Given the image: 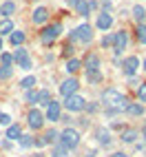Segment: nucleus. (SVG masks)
Instances as JSON below:
<instances>
[{
    "label": "nucleus",
    "mask_w": 146,
    "mask_h": 157,
    "mask_svg": "<svg viewBox=\"0 0 146 157\" xmlns=\"http://www.w3.org/2000/svg\"><path fill=\"white\" fill-rule=\"evenodd\" d=\"M102 104H104V109H111V111H117V113H122V111H126V106H129V98L124 95L122 91H117V89H106L102 93Z\"/></svg>",
    "instance_id": "nucleus-1"
},
{
    "label": "nucleus",
    "mask_w": 146,
    "mask_h": 157,
    "mask_svg": "<svg viewBox=\"0 0 146 157\" xmlns=\"http://www.w3.org/2000/svg\"><path fill=\"white\" fill-rule=\"evenodd\" d=\"M58 142L64 146V148H69V151H75L78 146H80V142H82V135H80V131H75V128H71V126H67L64 131H60V137H58Z\"/></svg>",
    "instance_id": "nucleus-2"
},
{
    "label": "nucleus",
    "mask_w": 146,
    "mask_h": 157,
    "mask_svg": "<svg viewBox=\"0 0 146 157\" xmlns=\"http://www.w3.org/2000/svg\"><path fill=\"white\" fill-rule=\"evenodd\" d=\"M69 40H75V42H84V44H89L91 40H93V27H91L89 22H82L78 29L69 31Z\"/></svg>",
    "instance_id": "nucleus-3"
},
{
    "label": "nucleus",
    "mask_w": 146,
    "mask_h": 157,
    "mask_svg": "<svg viewBox=\"0 0 146 157\" xmlns=\"http://www.w3.org/2000/svg\"><path fill=\"white\" fill-rule=\"evenodd\" d=\"M64 109L69 111V113H80V111H84V106H86V100L82 98V95H69V98H64Z\"/></svg>",
    "instance_id": "nucleus-4"
},
{
    "label": "nucleus",
    "mask_w": 146,
    "mask_h": 157,
    "mask_svg": "<svg viewBox=\"0 0 146 157\" xmlns=\"http://www.w3.org/2000/svg\"><path fill=\"white\" fill-rule=\"evenodd\" d=\"M44 120L47 117H44V113L40 111V109H31L29 115H27V124H29L31 131H40V128L44 126Z\"/></svg>",
    "instance_id": "nucleus-5"
},
{
    "label": "nucleus",
    "mask_w": 146,
    "mask_h": 157,
    "mask_svg": "<svg viewBox=\"0 0 146 157\" xmlns=\"http://www.w3.org/2000/svg\"><path fill=\"white\" fill-rule=\"evenodd\" d=\"M60 33H62V25H60V22H53L51 27H47V29L42 31V36H40V42H42V44H51L53 40L60 38Z\"/></svg>",
    "instance_id": "nucleus-6"
},
{
    "label": "nucleus",
    "mask_w": 146,
    "mask_h": 157,
    "mask_svg": "<svg viewBox=\"0 0 146 157\" xmlns=\"http://www.w3.org/2000/svg\"><path fill=\"white\" fill-rule=\"evenodd\" d=\"M78 89H80V82H78V78H73V75L60 82V95H62V98L75 95V93H78Z\"/></svg>",
    "instance_id": "nucleus-7"
},
{
    "label": "nucleus",
    "mask_w": 146,
    "mask_h": 157,
    "mask_svg": "<svg viewBox=\"0 0 146 157\" xmlns=\"http://www.w3.org/2000/svg\"><path fill=\"white\" fill-rule=\"evenodd\" d=\"M137 71H140V58L137 56H129V58L122 60V73L126 78H133Z\"/></svg>",
    "instance_id": "nucleus-8"
},
{
    "label": "nucleus",
    "mask_w": 146,
    "mask_h": 157,
    "mask_svg": "<svg viewBox=\"0 0 146 157\" xmlns=\"http://www.w3.org/2000/svg\"><path fill=\"white\" fill-rule=\"evenodd\" d=\"M93 135H95V142L102 146V148H109V146L113 144V135L109 128H104V126H98L95 131H93Z\"/></svg>",
    "instance_id": "nucleus-9"
},
{
    "label": "nucleus",
    "mask_w": 146,
    "mask_h": 157,
    "mask_svg": "<svg viewBox=\"0 0 146 157\" xmlns=\"http://www.w3.org/2000/svg\"><path fill=\"white\" fill-rule=\"evenodd\" d=\"M44 117H47V122H60V117H62V104L56 102V100H51L47 111H44Z\"/></svg>",
    "instance_id": "nucleus-10"
},
{
    "label": "nucleus",
    "mask_w": 146,
    "mask_h": 157,
    "mask_svg": "<svg viewBox=\"0 0 146 157\" xmlns=\"http://www.w3.org/2000/svg\"><path fill=\"white\" fill-rule=\"evenodd\" d=\"M126 44H129V33L124 29H120V31H115V44H113V53L115 56H120L124 49H126Z\"/></svg>",
    "instance_id": "nucleus-11"
},
{
    "label": "nucleus",
    "mask_w": 146,
    "mask_h": 157,
    "mask_svg": "<svg viewBox=\"0 0 146 157\" xmlns=\"http://www.w3.org/2000/svg\"><path fill=\"white\" fill-rule=\"evenodd\" d=\"M140 140V131L137 128H122L120 131V142L122 144H135Z\"/></svg>",
    "instance_id": "nucleus-12"
},
{
    "label": "nucleus",
    "mask_w": 146,
    "mask_h": 157,
    "mask_svg": "<svg viewBox=\"0 0 146 157\" xmlns=\"http://www.w3.org/2000/svg\"><path fill=\"white\" fill-rule=\"evenodd\" d=\"M31 22H33V25H47L49 22V9L47 7L33 9V13H31Z\"/></svg>",
    "instance_id": "nucleus-13"
},
{
    "label": "nucleus",
    "mask_w": 146,
    "mask_h": 157,
    "mask_svg": "<svg viewBox=\"0 0 146 157\" xmlns=\"http://www.w3.org/2000/svg\"><path fill=\"white\" fill-rule=\"evenodd\" d=\"M100 64H102V60H100V56L98 53H89L86 58H84V73H89V71H100Z\"/></svg>",
    "instance_id": "nucleus-14"
},
{
    "label": "nucleus",
    "mask_w": 146,
    "mask_h": 157,
    "mask_svg": "<svg viewBox=\"0 0 146 157\" xmlns=\"http://www.w3.org/2000/svg\"><path fill=\"white\" fill-rule=\"evenodd\" d=\"M95 27L102 29V31H109V29L113 27V16H111L109 11H102V13L98 16V20H95Z\"/></svg>",
    "instance_id": "nucleus-15"
},
{
    "label": "nucleus",
    "mask_w": 146,
    "mask_h": 157,
    "mask_svg": "<svg viewBox=\"0 0 146 157\" xmlns=\"http://www.w3.org/2000/svg\"><path fill=\"white\" fill-rule=\"evenodd\" d=\"M144 113H146V106L142 102H131L126 106V115H129V117H144Z\"/></svg>",
    "instance_id": "nucleus-16"
},
{
    "label": "nucleus",
    "mask_w": 146,
    "mask_h": 157,
    "mask_svg": "<svg viewBox=\"0 0 146 157\" xmlns=\"http://www.w3.org/2000/svg\"><path fill=\"white\" fill-rule=\"evenodd\" d=\"M82 69V62L78 60V58H69L67 60V67H64V71L69 73V75H75V73Z\"/></svg>",
    "instance_id": "nucleus-17"
},
{
    "label": "nucleus",
    "mask_w": 146,
    "mask_h": 157,
    "mask_svg": "<svg viewBox=\"0 0 146 157\" xmlns=\"http://www.w3.org/2000/svg\"><path fill=\"white\" fill-rule=\"evenodd\" d=\"M75 11H78V16H91V5H89V0H78L75 2Z\"/></svg>",
    "instance_id": "nucleus-18"
},
{
    "label": "nucleus",
    "mask_w": 146,
    "mask_h": 157,
    "mask_svg": "<svg viewBox=\"0 0 146 157\" xmlns=\"http://www.w3.org/2000/svg\"><path fill=\"white\" fill-rule=\"evenodd\" d=\"M20 135H22V128H20V124H11V126H7V140H20Z\"/></svg>",
    "instance_id": "nucleus-19"
},
{
    "label": "nucleus",
    "mask_w": 146,
    "mask_h": 157,
    "mask_svg": "<svg viewBox=\"0 0 146 157\" xmlns=\"http://www.w3.org/2000/svg\"><path fill=\"white\" fill-rule=\"evenodd\" d=\"M13 11H16V2H13V0H7V2L0 5V13H2V18L13 16Z\"/></svg>",
    "instance_id": "nucleus-20"
},
{
    "label": "nucleus",
    "mask_w": 146,
    "mask_h": 157,
    "mask_svg": "<svg viewBox=\"0 0 146 157\" xmlns=\"http://www.w3.org/2000/svg\"><path fill=\"white\" fill-rule=\"evenodd\" d=\"M13 22L9 18H5V20H0V36H11L13 33Z\"/></svg>",
    "instance_id": "nucleus-21"
},
{
    "label": "nucleus",
    "mask_w": 146,
    "mask_h": 157,
    "mask_svg": "<svg viewBox=\"0 0 146 157\" xmlns=\"http://www.w3.org/2000/svg\"><path fill=\"white\" fill-rule=\"evenodd\" d=\"M69 148H64V146H62L60 142H56L53 144V148H51V157H69Z\"/></svg>",
    "instance_id": "nucleus-22"
},
{
    "label": "nucleus",
    "mask_w": 146,
    "mask_h": 157,
    "mask_svg": "<svg viewBox=\"0 0 146 157\" xmlns=\"http://www.w3.org/2000/svg\"><path fill=\"white\" fill-rule=\"evenodd\" d=\"M36 82H38L36 75H27V78H22V80L18 82V86L22 89V91H29V89H33V86H36Z\"/></svg>",
    "instance_id": "nucleus-23"
},
{
    "label": "nucleus",
    "mask_w": 146,
    "mask_h": 157,
    "mask_svg": "<svg viewBox=\"0 0 146 157\" xmlns=\"http://www.w3.org/2000/svg\"><path fill=\"white\" fill-rule=\"evenodd\" d=\"M9 42L13 44V49L16 47H22L25 44V33H22V31H13V33L9 36Z\"/></svg>",
    "instance_id": "nucleus-24"
},
{
    "label": "nucleus",
    "mask_w": 146,
    "mask_h": 157,
    "mask_svg": "<svg viewBox=\"0 0 146 157\" xmlns=\"http://www.w3.org/2000/svg\"><path fill=\"white\" fill-rule=\"evenodd\" d=\"M131 13H133V18H135V20H137V25H142V22H144V18H146V9H144L142 5H135Z\"/></svg>",
    "instance_id": "nucleus-25"
},
{
    "label": "nucleus",
    "mask_w": 146,
    "mask_h": 157,
    "mask_svg": "<svg viewBox=\"0 0 146 157\" xmlns=\"http://www.w3.org/2000/svg\"><path fill=\"white\" fill-rule=\"evenodd\" d=\"M13 58H16V64H20V62L29 60V51H27L25 47H16V51H13Z\"/></svg>",
    "instance_id": "nucleus-26"
},
{
    "label": "nucleus",
    "mask_w": 146,
    "mask_h": 157,
    "mask_svg": "<svg viewBox=\"0 0 146 157\" xmlns=\"http://www.w3.org/2000/svg\"><path fill=\"white\" fill-rule=\"evenodd\" d=\"M38 98H40V91H36V89L25 91V100H27L29 104H38Z\"/></svg>",
    "instance_id": "nucleus-27"
},
{
    "label": "nucleus",
    "mask_w": 146,
    "mask_h": 157,
    "mask_svg": "<svg viewBox=\"0 0 146 157\" xmlns=\"http://www.w3.org/2000/svg\"><path fill=\"white\" fill-rule=\"evenodd\" d=\"M0 64H2V67H13L16 64L13 53H0Z\"/></svg>",
    "instance_id": "nucleus-28"
},
{
    "label": "nucleus",
    "mask_w": 146,
    "mask_h": 157,
    "mask_svg": "<svg viewBox=\"0 0 146 157\" xmlns=\"http://www.w3.org/2000/svg\"><path fill=\"white\" fill-rule=\"evenodd\" d=\"M33 140H36V137H31V135L22 133V135H20V140H18V144L22 146V148H31V146H33Z\"/></svg>",
    "instance_id": "nucleus-29"
},
{
    "label": "nucleus",
    "mask_w": 146,
    "mask_h": 157,
    "mask_svg": "<svg viewBox=\"0 0 146 157\" xmlns=\"http://www.w3.org/2000/svg\"><path fill=\"white\" fill-rule=\"evenodd\" d=\"M51 100H53V98H51V93H49L47 89H42V91H40V98H38V104H42V106L47 109Z\"/></svg>",
    "instance_id": "nucleus-30"
},
{
    "label": "nucleus",
    "mask_w": 146,
    "mask_h": 157,
    "mask_svg": "<svg viewBox=\"0 0 146 157\" xmlns=\"http://www.w3.org/2000/svg\"><path fill=\"white\" fill-rule=\"evenodd\" d=\"M113 44H115V33H106L102 38V49H113Z\"/></svg>",
    "instance_id": "nucleus-31"
},
{
    "label": "nucleus",
    "mask_w": 146,
    "mask_h": 157,
    "mask_svg": "<svg viewBox=\"0 0 146 157\" xmlns=\"http://www.w3.org/2000/svg\"><path fill=\"white\" fill-rule=\"evenodd\" d=\"M86 82H91V84L102 82V71H89V73H86Z\"/></svg>",
    "instance_id": "nucleus-32"
},
{
    "label": "nucleus",
    "mask_w": 146,
    "mask_h": 157,
    "mask_svg": "<svg viewBox=\"0 0 146 157\" xmlns=\"http://www.w3.org/2000/svg\"><path fill=\"white\" fill-rule=\"evenodd\" d=\"M135 33H137V42L140 44H146V25L144 22L137 25V31H135Z\"/></svg>",
    "instance_id": "nucleus-33"
},
{
    "label": "nucleus",
    "mask_w": 146,
    "mask_h": 157,
    "mask_svg": "<svg viewBox=\"0 0 146 157\" xmlns=\"http://www.w3.org/2000/svg\"><path fill=\"white\" fill-rule=\"evenodd\" d=\"M13 75V67H2L0 64V80H9Z\"/></svg>",
    "instance_id": "nucleus-34"
},
{
    "label": "nucleus",
    "mask_w": 146,
    "mask_h": 157,
    "mask_svg": "<svg viewBox=\"0 0 146 157\" xmlns=\"http://www.w3.org/2000/svg\"><path fill=\"white\" fill-rule=\"evenodd\" d=\"M44 137H47V142L51 144V142H58V137H60V133H58V131H53V128H49V131L44 133Z\"/></svg>",
    "instance_id": "nucleus-35"
},
{
    "label": "nucleus",
    "mask_w": 146,
    "mask_h": 157,
    "mask_svg": "<svg viewBox=\"0 0 146 157\" xmlns=\"http://www.w3.org/2000/svg\"><path fill=\"white\" fill-rule=\"evenodd\" d=\"M137 100L142 104H146V84H140L137 86Z\"/></svg>",
    "instance_id": "nucleus-36"
},
{
    "label": "nucleus",
    "mask_w": 146,
    "mask_h": 157,
    "mask_svg": "<svg viewBox=\"0 0 146 157\" xmlns=\"http://www.w3.org/2000/svg\"><path fill=\"white\" fill-rule=\"evenodd\" d=\"M47 144H49V142H47L44 135H40V137H36V140H33V146H36V148H44Z\"/></svg>",
    "instance_id": "nucleus-37"
},
{
    "label": "nucleus",
    "mask_w": 146,
    "mask_h": 157,
    "mask_svg": "<svg viewBox=\"0 0 146 157\" xmlns=\"http://www.w3.org/2000/svg\"><path fill=\"white\" fill-rule=\"evenodd\" d=\"M0 126H11V117L7 113H0Z\"/></svg>",
    "instance_id": "nucleus-38"
},
{
    "label": "nucleus",
    "mask_w": 146,
    "mask_h": 157,
    "mask_svg": "<svg viewBox=\"0 0 146 157\" xmlns=\"http://www.w3.org/2000/svg\"><path fill=\"white\" fill-rule=\"evenodd\" d=\"M84 109H86L89 113H98L100 106H98V102H86V106H84Z\"/></svg>",
    "instance_id": "nucleus-39"
},
{
    "label": "nucleus",
    "mask_w": 146,
    "mask_h": 157,
    "mask_svg": "<svg viewBox=\"0 0 146 157\" xmlns=\"http://www.w3.org/2000/svg\"><path fill=\"white\" fill-rule=\"evenodd\" d=\"M18 67H20V69H22V71H29L31 67H33V62H31V58H29V60H25V62H20V64H18Z\"/></svg>",
    "instance_id": "nucleus-40"
},
{
    "label": "nucleus",
    "mask_w": 146,
    "mask_h": 157,
    "mask_svg": "<svg viewBox=\"0 0 146 157\" xmlns=\"http://www.w3.org/2000/svg\"><path fill=\"white\" fill-rule=\"evenodd\" d=\"M109 157H131L129 153H124V151H117V153H111Z\"/></svg>",
    "instance_id": "nucleus-41"
},
{
    "label": "nucleus",
    "mask_w": 146,
    "mask_h": 157,
    "mask_svg": "<svg viewBox=\"0 0 146 157\" xmlns=\"http://www.w3.org/2000/svg\"><path fill=\"white\" fill-rule=\"evenodd\" d=\"M71 53H73V47H71V44H69V42H67V44H64V56H67V58H69V56H71Z\"/></svg>",
    "instance_id": "nucleus-42"
},
{
    "label": "nucleus",
    "mask_w": 146,
    "mask_h": 157,
    "mask_svg": "<svg viewBox=\"0 0 146 157\" xmlns=\"http://www.w3.org/2000/svg\"><path fill=\"white\" fill-rule=\"evenodd\" d=\"M2 148H11V140L5 137V140H2Z\"/></svg>",
    "instance_id": "nucleus-43"
},
{
    "label": "nucleus",
    "mask_w": 146,
    "mask_h": 157,
    "mask_svg": "<svg viewBox=\"0 0 146 157\" xmlns=\"http://www.w3.org/2000/svg\"><path fill=\"white\" fill-rule=\"evenodd\" d=\"M60 120H62V122H64V124H71V122H73V120L69 117V115H62V117H60Z\"/></svg>",
    "instance_id": "nucleus-44"
},
{
    "label": "nucleus",
    "mask_w": 146,
    "mask_h": 157,
    "mask_svg": "<svg viewBox=\"0 0 146 157\" xmlns=\"http://www.w3.org/2000/svg\"><path fill=\"white\" fill-rule=\"evenodd\" d=\"M140 133H142V137H144V142H146V122H144V126H142V131H140Z\"/></svg>",
    "instance_id": "nucleus-45"
},
{
    "label": "nucleus",
    "mask_w": 146,
    "mask_h": 157,
    "mask_svg": "<svg viewBox=\"0 0 146 157\" xmlns=\"http://www.w3.org/2000/svg\"><path fill=\"white\" fill-rule=\"evenodd\" d=\"M64 2H67L69 7H75V2H78V0H64Z\"/></svg>",
    "instance_id": "nucleus-46"
},
{
    "label": "nucleus",
    "mask_w": 146,
    "mask_h": 157,
    "mask_svg": "<svg viewBox=\"0 0 146 157\" xmlns=\"http://www.w3.org/2000/svg\"><path fill=\"white\" fill-rule=\"evenodd\" d=\"M84 157H98V155H95V153H93V151H91V153H86Z\"/></svg>",
    "instance_id": "nucleus-47"
},
{
    "label": "nucleus",
    "mask_w": 146,
    "mask_h": 157,
    "mask_svg": "<svg viewBox=\"0 0 146 157\" xmlns=\"http://www.w3.org/2000/svg\"><path fill=\"white\" fill-rule=\"evenodd\" d=\"M142 67H144V71H146V58H144V62H142Z\"/></svg>",
    "instance_id": "nucleus-48"
},
{
    "label": "nucleus",
    "mask_w": 146,
    "mask_h": 157,
    "mask_svg": "<svg viewBox=\"0 0 146 157\" xmlns=\"http://www.w3.org/2000/svg\"><path fill=\"white\" fill-rule=\"evenodd\" d=\"M0 49H2V36H0Z\"/></svg>",
    "instance_id": "nucleus-49"
}]
</instances>
